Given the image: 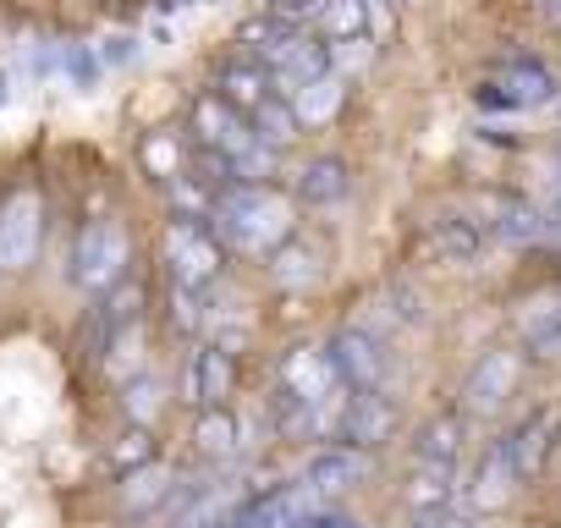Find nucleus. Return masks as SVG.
Masks as SVG:
<instances>
[{
  "mask_svg": "<svg viewBox=\"0 0 561 528\" xmlns=\"http://www.w3.org/2000/svg\"><path fill=\"white\" fill-rule=\"evenodd\" d=\"M193 446H198V457H231V446H237V418H231L226 408H204L198 424H193Z\"/></svg>",
  "mask_w": 561,
  "mask_h": 528,
  "instance_id": "23",
  "label": "nucleus"
},
{
  "mask_svg": "<svg viewBox=\"0 0 561 528\" xmlns=\"http://www.w3.org/2000/svg\"><path fill=\"white\" fill-rule=\"evenodd\" d=\"M550 94H556V78H550L539 61H528V56L501 61V67L479 83V105H484V111H534V105H545Z\"/></svg>",
  "mask_w": 561,
  "mask_h": 528,
  "instance_id": "4",
  "label": "nucleus"
},
{
  "mask_svg": "<svg viewBox=\"0 0 561 528\" xmlns=\"http://www.w3.org/2000/svg\"><path fill=\"white\" fill-rule=\"evenodd\" d=\"M0 105H7V72H0Z\"/></svg>",
  "mask_w": 561,
  "mask_h": 528,
  "instance_id": "37",
  "label": "nucleus"
},
{
  "mask_svg": "<svg viewBox=\"0 0 561 528\" xmlns=\"http://www.w3.org/2000/svg\"><path fill=\"white\" fill-rule=\"evenodd\" d=\"M364 473H369V451H364V446H347V440H336V446L314 451V457H309V468H304V479H309L320 495H336V490L358 484Z\"/></svg>",
  "mask_w": 561,
  "mask_h": 528,
  "instance_id": "12",
  "label": "nucleus"
},
{
  "mask_svg": "<svg viewBox=\"0 0 561 528\" xmlns=\"http://www.w3.org/2000/svg\"><path fill=\"white\" fill-rule=\"evenodd\" d=\"M133 56H138L133 39H105V45H100V67H122V61H133Z\"/></svg>",
  "mask_w": 561,
  "mask_h": 528,
  "instance_id": "35",
  "label": "nucleus"
},
{
  "mask_svg": "<svg viewBox=\"0 0 561 528\" xmlns=\"http://www.w3.org/2000/svg\"><path fill=\"white\" fill-rule=\"evenodd\" d=\"M413 528H479L473 512H462L457 501L451 506H430V512H413Z\"/></svg>",
  "mask_w": 561,
  "mask_h": 528,
  "instance_id": "33",
  "label": "nucleus"
},
{
  "mask_svg": "<svg viewBox=\"0 0 561 528\" xmlns=\"http://www.w3.org/2000/svg\"><path fill=\"white\" fill-rule=\"evenodd\" d=\"M105 369H111L116 380H133V375L144 369V325H138V320L122 325V331L105 342Z\"/></svg>",
  "mask_w": 561,
  "mask_h": 528,
  "instance_id": "24",
  "label": "nucleus"
},
{
  "mask_svg": "<svg viewBox=\"0 0 561 528\" xmlns=\"http://www.w3.org/2000/svg\"><path fill=\"white\" fill-rule=\"evenodd\" d=\"M165 490H171V473H165V468H149V473H133L122 495H127V506H133V512H144V506H149V501H160Z\"/></svg>",
  "mask_w": 561,
  "mask_h": 528,
  "instance_id": "30",
  "label": "nucleus"
},
{
  "mask_svg": "<svg viewBox=\"0 0 561 528\" xmlns=\"http://www.w3.org/2000/svg\"><path fill=\"white\" fill-rule=\"evenodd\" d=\"M253 127H259V138H264V144H275V149H280V144H293V138H298V127H304V122H298V111H293V100H287V94H275L264 111H253Z\"/></svg>",
  "mask_w": 561,
  "mask_h": 528,
  "instance_id": "25",
  "label": "nucleus"
},
{
  "mask_svg": "<svg viewBox=\"0 0 561 528\" xmlns=\"http://www.w3.org/2000/svg\"><path fill=\"white\" fill-rule=\"evenodd\" d=\"M280 391H293L304 402H331L347 386H342V375H336L325 347H293L287 358H280Z\"/></svg>",
  "mask_w": 561,
  "mask_h": 528,
  "instance_id": "7",
  "label": "nucleus"
},
{
  "mask_svg": "<svg viewBox=\"0 0 561 528\" xmlns=\"http://www.w3.org/2000/svg\"><path fill=\"white\" fill-rule=\"evenodd\" d=\"M138 160H144V171L160 176V182L182 176V144H176V133H149V138L138 144Z\"/></svg>",
  "mask_w": 561,
  "mask_h": 528,
  "instance_id": "26",
  "label": "nucleus"
},
{
  "mask_svg": "<svg viewBox=\"0 0 561 528\" xmlns=\"http://www.w3.org/2000/svg\"><path fill=\"white\" fill-rule=\"evenodd\" d=\"M171 303H176V309H171L176 331H187V336H193V331L204 325V292H193V287H176V292H171Z\"/></svg>",
  "mask_w": 561,
  "mask_h": 528,
  "instance_id": "32",
  "label": "nucleus"
},
{
  "mask_svg": "<svg viewBox=\"0 0 561 528\" xmlns=\"http://www.w3.org/2000/svg\"><path fill=\"white\" fill-rule=\"evenodd\" d=\"M342 100H347V78H342V72H320L314 83H304V89L293 94V111H298L304 127H325V122L342 111Z\"/></svg>",
  "mask_w": 561,
  "mask_h": 528,
  "instance_id": "20",
  "label": "nucleus"
},
{
  "mask_svg": "<svg viewBox=\"0 0 561 528\" xmlns=\"http://www.w3.org/2000/svg\"><path fill=\"white\" fill-rule=\"evenodd\" d=\"M517 353H506V347H495V353H484L479 364H473V375L462 380V413H495L506 397H512V386H517Z\"/></svg>",
  "mask_w": 561,
  "mask_h": 528,
  "instance_id": "9",
  "label": "nucleus"
},
{
  "mask_svg": "<svg viewBox=\"0 0 561 528\" xmlns=\"http://www.w3.org/2000/svg\"><path fill=\"white\" fill-rule=\"evenodd\" d=\"M309 523H314V528H358V523H353V517H342V512H314Z\"/></svg>",
  "mask_w": 561,
  "mask_h": 528,
  "instance_id": "36",
  "label": "nucleus"
},
{
  "mask_svg": "<svg viewBox=\"0 0 561 528\" xmlns=\"http://www.w3.org/2000/svg\"><path fill=\"white\" fill-rule=\"evenodd\" d=\"M182 397L193 408H220L231 397V358L226 347H198L182 369Z\"/></svg>",
  "mask_w": 561,
  "mask_h": 528,
  "instance_id": "11",
  "label": "nucleus"
},
{
  "mask_svg": "<svg viewBox=\"0 0 561 528\" xmlns=\"http://www.w3.org/2000/svg\"><path fill=\"white\" fill-rule=\"evenodd\" d=\"M369 61H375V39H364V34H353V39H331V72L353 78V72H364Z\"/></svg>",
  "mask_w": 561,
  "mask_h": 528,
  "instance_id": "29",
  "label": "nucleus"
},
{
  "mask_svg": "<svg viewBox=\"0 0 561 528\" xmlns=\"http://www.w3.org/2000/svg\"><path fill=\"white\" fill-rule=\"evenodd\" d=\"M127 276V231L122 220H89L72 242V287L83 292H111Z\"/></svg>",
  "mask_w": 561,
  "mask_h": 528,
  "instance_id": "3",
  "label": "nucleus"
},
{
  "mask_svg": "<svg viewBox=\"0 0 561 528\" xmlns=\"http://www.w3.org/2000/svg\"><path fill=\"white\" fill-rule=\"evenodd\" d=\"M556 435H561V418H556V413H528L523 424H512V429L501 435V451L512 457L517 479H534V473L545 468V457H550Z\"/></svg>",
  "mask_w": 561,
  "mask_h": 528,
  "instance_id": "10",
  "label": "nucleus"
},
{
  "mask_svg": "<svg viewBox=\"0 0 561 528\" xmlns=\"http://www.w3.org/2000/svg\"><path fill=\"white\" fill-rule=\"evenodd\" d=\"M165 264H171V282L209 292L220 282V264H226V242L215 231L209 215H176L165 226Z\"/></svg>",
  "mask_w": 561,
  "mask_h": 528,
  "instance_id": "2",
  "label": "nucleus"
},
{
  "mask_svg": "<svg viewBox=\"0 0 561 528\" xmlns=\"http://www.w3.org/2000/svg\"><path fill=\"white\" fill-rule=\"evenodd\" d=\"M264 12L280 18V23H309L325 12V0H264Z\"/></svg>",
  "mask_w": 561,
  "mask_h": 528,
  "instance_id": "34",
  "label": "nucleus"
},
{
  "mask_svg": "<svg viewBox=\"0 0 561 528\" xmlns=\"http://www.w3.org/2000/svg\"><path fill=\"white\" fill-rule=\"evenodd\" d=\"M512 490H517V468H512V457H506L501 440H495V446L484 451L473 484H468V501H473V512H495V506L512 501Z\"/></svg>",
  "mask_w": 561,
  "mask_h": 528,
  "instance_id": "17",
  "label": "nucleus"
},
{
  "mask_svg": "<svg viewBox=\"0 0 561 528\" xmlns=\"http://www.w3.org/2000/svg\"><path fill=\"white\" fill-rule=\"evenodd\" d=\"M215 231L226 248L237 253H275L298 231V209L287 193H275L264 182H231L215 193V209H209Z\"/></svg>",
  "mask_w": 561,
  "mask_h": 528,
  "instance_id": "1",
  "label": "nucleus"
},
{
  "mask_svg": "<svg viewBox=\"0 0 561 528\" xmlns=\"http://www.w3.org/2000/svg\"><path fill=\"white\" fill-rule=\"evenodd\" d=\"M391 435H397V402H391L386 391H353L347 408H342V429H336V440L375 451V446L391 440Z\"/></svg>",
  "mask_w": 561,
  "mask_h": 528,
  "instance_id": "8",
  "label": "nucleus"
},
{
  "mask_svg": "<svg viewBox=\"0 0 561 528\" xmlns=\"http://www.w3.org/2000/svg\"><path fill=\"white\" fill-rule=\"evenodd\" d=\"M484 237H490V231H484L479 220H468V215H446V220L430 226L424 253L440 259V264H462V259H473V253L484 248Z\"/></svg>",
  "mask_w": 561,
  "mask_h": 528,
  "instance_id": "15",
  "label": "nucleus"
},
{
  "mask_svg": "<svg viewBox=\"0 0 561 528\" xmlns=\"http://www.w3.org/2000/svg\"><path fill=\"white\" fill-rule=\"evenodd\" d=\"M298 528H314V523H309V517H304V523H298Z\"/></svg>",
  "mask_w": 561,
  "mask_h": 528,
  "instance_id": "38",
  "label": "nucleus"
},
{
  "mask_svg": "<svg viewBox=\"0 0 561 528\" xmlns=\"http://www.w3.org/2000/svg\"><path fill=\"white\" fill-rule=\"evenodd\" d=\"M122 408H127L133 424H149V429H154V418H160V386H154L149 375H133L127 391H122Z\"/></svg>",
  "mask_w": 561,
  "mask_h": 528,
  "instance_id": "28",
  "label": "nucleus"
},
{
  "mask_svg": "<svg viewBox=\"0 0 561 528\" xmlns=\"http://www.w3.org/2000/svg\"><path fill=\"white\" fill-rule=\"evenodd\" d=\"M325 353H331V364H336V375H342L347 391H380V386H386V369H391V364H386V347H380L375 331L342 325Z\"/></svg>",
  "mask_w": 561,
  "mask_h": 528,
  "instance_id": "6",
  "label": "nucleus"
},
{
  "mask_svg": "<svg viewBox=\"0 0 561 528\" xmlns=\"http://www.w3.org/2000/svg\"><path fill=\"white\" fill-rule=\"evenodd\" d=\"M154 457V435H149V424H133L127 435H122V446H116V468H144Z\"/></svg>",
  "mask_w": 561,
  "mask_h": 528,
  "instance_id": "31",
  "label": "nucleus"
},
{
  "mask_svg": "<svg viewBox=\"0 0 561 528\" xmlns=\"http://www.w3.org/2000/svg\"><path fill=\"white\" fill-rule=\"evenodd\" d=\"M275 264H270V271H275V282L280 287H287V292H298V287H309V282H320V242H309V237H287V242H280L275 253H270Z\"/></svg>",
  "mask_w": 561,
  "mask_h": 528,
  "instance_id": "18",
  "label": "nucleus"
},
{
  "mask_svg": "<svg viewBox=\"0 0 561 528\" xmlns=\"http://www.w3.org/2000/svg\"><path fill=\"white\" fill-rule=\"evenodd\" d=\"M215 94H226L248 122H253V111H264L270 100H275V78L259 67V61H231V67H220V78H215Z\"/></svg>",
  "mask_w": 561,
  "mask_h": 528,
  "instance_id": "13",
  "label": "nucleus"
},
{
  "mask_svg": "<svg viewBox=\"0 0 561 528\" xmlns=\"http://www.w3.org/2000/svg\"><path fill=\"white\" fill-rule=\"evenodd\" d=\"M347 187H353V176H347V160H336V154H314V160L298 171V198L314 204V209L342 204Z\"/></svg>",
  "mask_w": 561,
  "mask_h": 528,
  "instance_id": "16",
  "label": "nucleus"
},
{
  "mask_svg": "<svg viewBox=\"0 0 561 528\" xmlns=\"http://www.w3.org/2000/svg\"><path fill=\"white\" fill-rule=\"evenodd\" d=\"M484 215H490L484 231L501 237V242H539V237H550V220L534 204H523V198H490Z\"/></svg>",
  "mask_w": 561,
  "mask_h": 528,
  "instance_id": "14",
  "label": "nucleus"
},
{
  "mask_svg": "<svg viewBox=\"0 0 561 528\" xmlns=\"http://www.w3.org/2000/svg\"><path fill=\"white\" fill-rule=\"evenodd\" d=\"M468 440V418L462 413H440L419 429V462H457Z\"/></svg>",
  "mask_w": 561,
  "mask_h": 528,
  "instance_id": "21",
  "label": "nucleus"
},
{
  "mask_svg": "<svg viewBox=\"0 0 561 528\" xmlns=\"http://www.w3.org/2000/svg\"><path fill=\"white\" fill-rule=\"evenodd\" d=\"M325 34L331 39H353L369 28V12H364V0H325V12H320Z\"/></svg>",
  "mask_w": 561,
  "mask_h": 528,
  "instance_id": "27",
  "label": "nucleus"
},
{
  "mask_svg": "<svg viewBox=\"0 0 561 528\" xmlns=\"http://www.w3.org/2000/svg\"><path fill=\"white\" fill-rule=\"evenodd\" d=\"M517 331H523V347H528V353L556 358V353H561V292L528 303V309L517 314Z\"/></svg>",
  "mask_w": 561,
  "mask_h": 528,
  "instance_id": "19",
  "label": "nucleus"
},
{
  "mask_svg": "<svg viewBox=\"0 0 561 528\" xmlns=\"http://www.w3.org/2000/svg\"><path fill=\"white\" fill-rule=\"evenodd\" d=\"M39 231H45V204L34 187L0 198V271H23L39 253Z\"/></svg>",
  "mask_w": 561,
  "mask_h": 528,
  "instance_id": "5",
  "label": "nucleus"
},
{
  "mask_svg": "<svg viewBox=\"0 0 561 528\" xmlns=\"http://www.w3.org/2000/svg\"><path fill=\"white\" fill-rule=\"evenodd\" d=\"M451 495H457V462H419L413 468V484H408V506L413 512L451 506Z\"/></svg>",
  "mask_w": 561,
  "mask_h": 528,
  "instance_id": "22",
  "label": "nucleus"
}]
</instances>
